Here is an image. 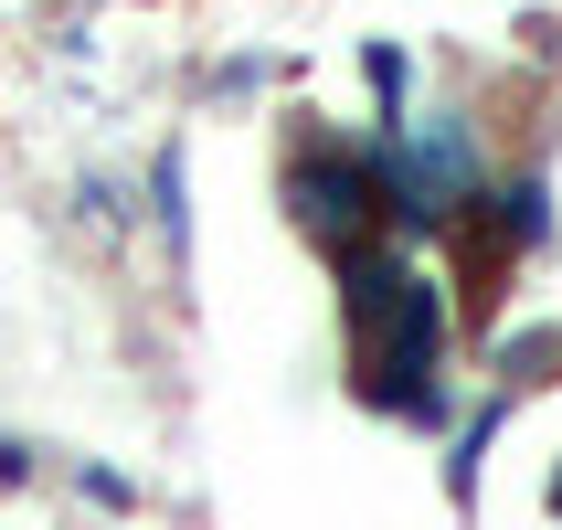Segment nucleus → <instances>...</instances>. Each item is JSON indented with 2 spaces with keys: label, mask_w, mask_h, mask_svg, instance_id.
I'll use <instances>...</instances> for the list:
<instances>
[{
  "label": "nucleus",
  "mask_w": 562,
  "mask_h": 530,
  "mask_svg": "<svg viewBox=\"0 0 562 530\" xmlns=\"http://www.w3.org/2000/svg\"><path fill=\"white\" fill-rule=\"evenodd\" d=\"M477 202H488V234H499V245H541V181H499V191H477Z\"/></svg>",
  "instance_id": "20e7f679"
},
{
  "label": "nucleus",
  "mask_w": 562,
  "mask_h": 530,
  "mask_svg": "<svg viewBox=\"0 0 562 530\" xmlns=\"http://www.w3.org/2000/svg\"><path fill=\"white\" fill-rule=\"evenodd\" d=\"M552 509H562V477H552Z\"/></svg>",
  "instance_id": "423d86ee"
},
{
  "label": "nucleus",
  "mask_w": 562,
  "mask_h": 530,
  "mask_svg": "<svg viewBox=\"0 0 562 530\" xmlns=\"http://www.w3.org/2000/svg\"><path fill=\"white\" fill-rule=\"evenodd\" d=\"M340 318H350V382H361V404L436 425L446 414V393H436V372H446V286L404 245H350L340 255Z\"/></svg>",
  "instance_id": "f257e3e1"
},
{
  "label": "nucleus",
  "mask_w": 562,
  "mask_h": 530,
  "mask_svg": "<svg viewBox=\"0 0 562 530\" xmlns=\"http://www.w3.org/2000/svg\"><path fill=\"white\" fill-rule=\"evenodd\" d=\"M149 191H159V223H170V245H181V149L159 159V181H149Z\"/></svg>",
  "instance_id": "39448f33"
},
{
  "label": "nucleus",
  "mask_w": 562,
  "mask_h": 530,
  "mask_svg": "<svg viewBox=\"0 0 562 530\" xmlns=\"http://www.w3.org/2000/svg\"><path fill=\"white\" fill-rule=\"evenodd\" d=\"M286 202H297V223H308L329 255L372 245V223L393 213L382 159H350V149H297V159H286Z\"/></svg>",
  "instance_id": "7ed1b4c3"
},
{
  "label": "nucleus",
  "mask_w": 562,
  "mask_h": 530,
  "mask_svg": "<svg viewBox=\"0 0 562 530\" xmlns=\"http://www.w3.org/2000/svg\"><path fill=\"white\" fill-rule=\"evenodd\" d=\"M382 191H393V223H457L477 202V138H468V117H414V127H393L382 138Z\"/></svg>",
  "instance_id": "f03ea898"
}]
</instances>
